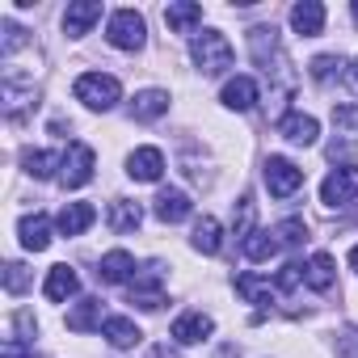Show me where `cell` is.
<instances>
[{
    "label": "cell",
    "instance_id": "obj_10",
    "mask_svg": "<svg viewBox=\"0 0 358 358\" xmlns=\"http://www.w3.org/2000/svg\"><path fill=\"white\" fill-rule=\"evenodd\" d=\"M249 51H253V59L262 64V72L270 76V59L282 68V51H278V30L274 26H253L249 30Z\"/></svg>",
    "mask_w": 358,
    "mask_h": 358
},
{
    "label": "cell",
    "instance_id": "obj_2",
    "mask_svg": "<svg viewBox=\"0 0 358 358\" xmlns=\"http://www.w3.org/2000/svg\"><path fill=\"white\" fill-rule=\"evenodd\" d=\"M72 93H76V101H85L89 110H114L118 97H122V85H118L114 76H106V72H85V76L72 85Z\"/></svg>",
    "mask_w": 358,
    "mask_h": 358
},
{
    "label": "cell",
    "instance_id": "obj_17",
    "mask_svg": "<svg viewBox=\"0 0 358 358\" xmlns=\"http://www.w3.org/2000/svg\"><path fill=\"white\" fill-rule=\"evenodd\" d=\"M253 101H257V80L253 76H232L228 85H224V106L228 110H253Z\"/></svg>",
    "mask_w": 358,
    "mask_h": 358
},
{
    "label": "cell",
    "instance_id": "obj_31",
    "mask_svg": "<svg viewBox=\"0 0 358 358\" xmlns=\"http://www.w3.org/2000/svg\"><path fill=\"white\" fill-rule=\"evenodd\" d=\"M341 68H345V59H341V55H316V59H312V80L329 85L333 76H341Z\"/></svg>",
    "mask_w": 358,
    "mask_h": 358
},
{
    "label": "cell",
    "instance_id": "obj_28",
    "mask_svg": "<svg viewBox=\"0 0 358 358\" xmlns=\"http://www.w3.org/2000/svg\"><path fill=\"white\" fill-rule=\"evenodd\" d=\"M236 291H241L249 303H257V308H270V303H274V287H270L266 278H257V274H241V278H236Z\"/></svg>",
    "mask_w": 358,
    "mask_h": 358
},
{
    "label": "cell",
    "instance_id": "obj_15",
    "mask_svg": "<svg viewBox=\"0 0 358 358\" xmlns=\"http://www.w3.org/2000/svg\"><path fill=\"white\" fill-rule=\"evenodd\" d=\"M199 22H203V5H194V0H173V5L164 9V26L173 34H190Z\"/></svg>",
    "mask_w": 358,
    "mask_h": 358
},
{
    "label": "cell",
    "instance_id": "obj_11",
    "mask_svg": "<svg viewBox=\"0 0 358 358\" xmlns=\"http://www.w3.org/2000/svg\"><path fill=\"white\" fill-rule=\"evenodd\" d=\"M127 173L135 177V182H160V173H164L160 148H135V152L127 156Z\"/></svg>",
    "mask_w": 358,
    "mask_h": 358
},
{
    "label": "cell",
    "instance_id": "obj_8",
    "mask_svg": "<svg viewBox=\"0 0 358 358\" xmlns=\"http://www.w3.org/2000/svg\"><path fill=\"white\" fill-rule=\"evenodd\" d=\"M152 211H156V220H160V224H182V220H190L194 203L186 199V190H177V186H164V190L156 194Z\"/></svg>",
    "mask_w": 358,
    "mask_h": 358
},
{
    "label": "cell",
    "instance_id": "obj_39",
    "mask_svg": "<svg viewBox=\"0 0 358 358\" xmlns=\"http://www.w3.org/2000/svg\"><path fill=\"white\" fill-rule=\"evenodd\" d=\"M341 354H358V329H345L341 333Z\"/></svg>",
    "mask_w": 358,
    "mask_h": 358
},
{
    "label": "cell",
    "instance_id": "obj_18",
    "mask_svg": "<svg viewBox=\"0 0 358 358\" xmlns=\"http://www.w3.org/2000/svg\"><path fill=\"white\" fill-rule=\"evenodd\" d=\"M278 135L282 139H291V143H316V135H320V127H316V118L312 114H287L282 122H278Z\"/></svg>",
    "mask_w": 358,
    "mask_h": 358
},
{
    "label": "cell",
    "instance_id": "obj_30",
    "mask_svg": "<svg viewBox=\"0 0 358 358\" xmlns=\"http://www.w3.org/2000/svg\"><path fill=\"white\" fill-rule=\"evenodd\" d=\"M241 249H245L249 262H270V257L278 253V241H274V232H253Z\"/></svg>",
    "mask_w": 358,
    "mask_h": 358
},
{
    "label": "cell",
    "instance_id": "obj_37",
    "mask_svg": "<svg viewBox=\"0 0 358 358\" xmlns=\"http://www.w3.org/2000/svg\"><path fill=\"white\" fill-rule=\"evenodd\" d=\"M333 122H341V127H358V106H333Z\"/></svg>",
    "mask_w": 358,
    "mask_h": 358
},
{
    "label": "cell",
    "instance_id": "obj_32",
    "mask_svg": "<svg viewBox=\"0 0 358 358\" xmlns=\"http://www.w3.org/2000/svg\"><path fill=\"white\" fill-rule=\"evenodd\" d=\"M274 236H278V245H287V249H295V245H303V236H308V228H303V220H282V224L274 228Z\"/></svg>",
    "mask_w": 358,
    "mask_h": 358
},
{
    "label": "cell",
    "instance_id": "obj_44",
    "mask_svg": "<svg viewBox=\"0 0 358 358\" xmlns=\"http://www.w3.org/2000/svg\"><path fill=\"white\" fill-rule=\"evenodd\" d=\"M350 13H354V22H358V0H354V9H350Z\"/></svg>",
    "mask_w": 358,
    "mask_h": 358
},
{
    "label": "cell",
    "instance_id": "obj_43",
    "mask_svg": "<svg viewBox=\"0 0 358 358\" xmlns=\"http://www.w3.org/2000/svg\"><path fill=\"white\" fill-rule=\"evenodd\" d=\"M350 80H354V85H358V59H354V72H350Z\"/></svg>",
    "mask_w": 358,
    "mask_h": 358
},
{
    "label": "cell",
    "instance_id": "obj_26",
    "mask_svg": "<svg viewBox=\"0 0 358 358\" xmlns=\"http://www.w3.org/2000/svg\"><path fill=\"white\" fill-rule=\"evenodd\" d=\"M97 324H101V299H93V295L80 299V303L68 312V329H72V333H93Z\"/></svg>",
    "mask_w": 358,
    "mask_h": 358
},
{
    "label": "cell",
    "instance_id": "obj_22",
    "mask_svg": "<svg viewBox=\"0 0 358 358\" xmlns=\"http://www.w3.org/2000/svg\"><path fill=\"white\" fill-rule=\"evenodd\" d=\"M93 220H97L93 203H68V207L59 211V220H55V224H59V232H64V236H80Z\"/></svg>",
    "mask_w": 358,
    "mask_h": 358
},
{
    "label": "cell",
    "instance_id": "obj_19",
    "mask_svg": "<svg viewBox=\"0 0 358 358\" xmlns=\"http://www.w3.org/2000/svg\"><path fill=\"white\" fill-rule=\"evenodd\" d=\"M17 236H22V245H26L30 253H43V249L51 245V220H47V215H26V220L17 224Z\"/></svg>",
    "mask_w": 358,
    "mask_h": 358
},
{
    "label": "cell",
    "instance_id": "obj_29",
    "mask_svg": "<svg viewBox=\"0 0 358 358\" xmlns=\"http://www.w3.org/2000/svg\"><path fill=\"white\" fill-rule=\"evenodd\" d=\"M22 164H26L30 177H38V182H43V177H51L55 169H64V156H55V152H26Z\"/></svg>",
    "mask_w": 358,
    "mask_h": 358
},
{
    "label": "cell",
    "instance_id": "obj_40",
    "mask_svg": "<svg viewBox=\"0 0 358 358\" xmlns=\"http://www.w3.org/2000/svg\"><path fill=\"white\" fill-rule=\"evenodd\" d=\"M148 358H177V350H169V345H152Z\"/></svg>",
    "mask_w": 358,
    "mask_h": 358
},
{
    "label": "cell",
    "instance_id": "obj_16",
    "mask_svg": "<svg viewBox=\"0 0 358 358\" xmlns=\"http://www.w3.org/2000/svg\"><path fill=\"white\" fill-rule=\"evenodd\" d=\"M97 278H101V282H131V278H135V257H131L127 249L106 253V257L97 262Z\"/></svg>",
    "mask_w": 358,
    "mask_h": 358
},
{
    "label": "cell",
    "instance_id": "obj_36",
    "mask_svg": "<svg viewBox=\"0 0 358 358\" xmlns=\"http://www.w3.org/2000/svg\"><path fill=\"white\" fill-rule=\"evenodd\" d=\"M299 274H303V266H299V262L282 266V274H278V287H282V291H295V287H299Z\"/></svg>",
    "mask_w": 358,
    "mask_h": 358
},
{
    "label": "cell",
    "instance_id": "obj_20",
    "mask_svg": "<svg viewBox=\"0 0 358 358\" xmlns=\"http://www.w3.org/2000/svg\"><path fill=\"white\" fill-rule=\"evenodd\" d=\"M169 110V93L164 89H143V93H135V101H131V118H139V122H152V118H160Z\"/></svg>",
    "mask_w": 358,
    "mask_h": 358
},
{
    "label": "cell",
    "instance_id": "obj_33",
    "mask_svg": "<svg viewBox=\"0 0 358 358\" xmlns=\"http://www.w3.org/2000/svg\"><path fill=\"white\" fill-rule=\"evenodd\" d=\"M26 287H30L26 266H22V262H9V266H5V291H9V295H22Z\"/></svg>",
    "mask_w": 358,
    "mask_h": 358
},
{
    "label": "cell",
    "instance_id": "obj_1",
    "mask_svg": "<svg viewBox=\"0 0 358 358\" xmlns=\"http://www.w3.org/2000/svg\"><path fill=\"white\" fill-rule=\"evenodd\" d=\"M190 51H194V64L203 68V76H224V72L232 68V59H236V55H232V43H228L220 30L199 34Z\"/></svg>",
    "mask_w": 358,
    "mask_h": 358
},
{
    "label": "cell",
    "instance_id": "obj_7",
    "mask_svg": "<svg viewBox=\"0 0 358 358\" xmlns=\"http://www.w3.org/2000/svg\"><path fill=\"white\" fill-rule=\"evenodd\" d=\"M354 199H358V169H354V164L333 169V173L324 177V186H320V203H324V207H345V203H354Z\"/></svg>",
    "mask_w": 358,
    "mask_h": 358
},
{
    "label": "cell",
    "instance_id": "obj_9",
    "mask_svg": "<svg viewBox=\"0 0 358 358\" xmlns=\"http://www.w3.org/2000/svg\"><path fill=\"white\" fill-rule=\"evenodd\" d=\"M97 22H101V0H76V5L64 9V34H68V38L89 34Z\"/></svg>",
    "mask_w": 358,
    "mask_h": 358
},
{
    "label": "cell",
    "instance_id": "obj_42",
    "mask_svg": "<svg viewBox=\"0 0 358 358\" xmlns=\"http://www.w3.org/2000/svg\"><path fill=\"white\" fill-rule=\"evenodd\" d=\"M350 266H354V270H358V245H354V249H350Z\"/></svg>",
    "mask_w": 358,
    "mask_h": 358
},
{
    "label": "cell",
    "instance_id": "obj_24",
    "mask_svg": "<svg viewBox=\"0 0 358 358\" xmlns=\"http://www.w3.org/2000/svg\"><path fill=\"white\" fill-rule=\"evenodd\" d=\"M30 101H34V80L22 85V76L9 72V76H5V110H9V118H22V110H26Z\"/></svg>",
    "mask_w": 358,
    "mask_h": 358
},
{
    "label": "cell",
    "instance_id": "obj_27",
    "mask_svg": "<svg viewBox=\"0 0 358 358\" xmlns=\"http://www.w3.org/2000/svg\"><path fill=\"white\" fill-rule=\"evenodd\" d=\"M190 241H194V249H199V253H207V257L224 249V232H220V224H215L211 215H203V220L194 224V236H190Z\"/></svg>",
    "mask_w": 358,
    "mask_h": 358
},
{
    "label": "cell",
    "instance_id": "obj_34",
    "mask_svg": "<svg viewBox=\"0 0 358 358\" xmlns=\"http://www.w3.org/2000/svg\"><path fill=\"white\" fill-rule=\"evenodd\" d=\"M22 47H26V30L13 26V22H5V55H13V51H22Z\"/></svg>",
    "mask_w": 358,
    "mask_h": 358
},
{
    "label": "cell",
    "instance_id": "obj_21",
    "mask_svg": "<svg viewBox=\"0 0 358 358\" xmlns=\"http://www.w3.org/2000/svg\"><path fill=\"white\" fill-rule=\"evenodd\" d=\"M139 224H143L139 203H131V199H114V203H110V232L127 236V232H135Z\"/></svg>",
    "mask_w": 358,
    "mask_h": 358
},
{
    "label": "cell",
    "instance_id": "obj_23",
    "mask_svg": "<svg viewBox=\"0 0 358 358\" xmlns=\"http://www.w3.org/2000/svg\"><path fill=\"white\" fill-rule=\"evenodd\" d=\"M101 333H106V341L114 345V350H131V345H139V324L135 320H127V316H110L106 324H101Z\"/></svg>",
    "mask_w": 358,
    "mask_h": 358
},
{
    "label": "cell",
    "instance_id": "obj_3",
    "mask_svg": "<svg viewBox=\"0 0 358 358\" xmlns=\"http://www.w3.org/2000/svg\"><path fill=\"white\" fill-rule=\"evenodd\" d=\"M143 34H148V26H143V17H139L135 9H118V13L110 17V26H106V38H110V47H118V51H139V47H143Z\"/></svg>",
    "mask_w": 358,
    "mask_h": 358
},
{
    "label": "cell",
    "instance_id": "obj_41",
    "mask_svg": "<svg viewBox=\"0 0 358 358\" xmlns=\"http://www.w3.org/2000/svg\"><path fill=\"white\" fill-rule=\"evenodd\" d=\"M215 358H241V350H236V345H224V350H220Z\"/></svg>",
    "mask_w": 358,
    "mask_h": 358
},
{
    "label": "cell",
    "instance_id": "obj_13",
    "mask_svg": "<svg viewBox=\"0 0 358 358\" xmlns=\"http://www.w3.org/2000/svg\"><path fill=\"white\" fill-rule=\"evenodd\" d=\"M76 291H80V278H76V270H72V266H51V270H47L43 295H47L51 303H64V299H72Z\"/></svg>",
    "mask_w": 358,
    "mask_h": 358
},
{
    "label": "cell",
    "instance_id": "obj_14",
    "mask_svg": "<svg viewBox=\"0 0 358 358\" xmlns=\"http://www.w3.org/2000/svg\"><path fill=\"white\" fill-rule=\"evenodd\" d=\"M291 26H295V34L316 38L324 30V5H320V0H299V5L291 9Z\"/></svg>",
    "mask_w": 358,
    "mask_h": 358
},
{
    "label": "cell",
    "instance_id": "obj_4",
    "mask_svg": "<svg viewBox=\"0 0 358 358\" xmlns=\"http://www.w3.org/2000/svg\"><path fill=\"white\" fill-rule=\"evenodd\" d=\"M93 169H97V152L89 143H68V156H64V173H59V182L68 190H80L93 182Z\"/></svg>",
    "mask_w": 358,
    "mask_h": 358
},
{
    "label": "cell",
    "instance_id": "obj_6",
    "mask_svg": "<svg viewBox=\"0 0 358 358\" xmlns=\"http://www.w3.org/2000/svg\"><path fill=\"white\" fill-rule=\"evenodd\" d=\"M299 186H303V169H295L287 156H270L266 160V190L274 199H291Z\"/></svg>",
    "mask_w": 358,
    "mask_h": 358
},
{
    "label": "cell",
    "instance_id": "obj_12",
    "mask_svg": "<svg viewBox=\"0 0 358 358\" xmlns=\"http://www.w3.org/2000/svg\"><path fill=\"white\" fill-rule=\"evenodd\" d=\"M211 329H215V320H211V316H203V312H182V316L173 320V341L194 345V341L211 337Z\"/></svg>",
    "mask_w": 358,
    "mask_h": 358
},
{
    "label": "cell",
    "instance_id": "obj_5",
    "mask_svg": "<svg viewBox=\"0 0 358 358\" xmlns=\"http://www.w3.org/2000/svg\"><path fill=\"white\" fill-rule=\"evenodd\" d=\"M131 303L143 308V312H156V308L164 303V270H160L156 262L143 266V270L131 278Z\"/></svg>",
    "mask_w": 358,
    "mask_h": 358
},
{
    "label": "cell",
    "instance_id": "obj_25",
    "mask_svg": "<svg viewBox=\"0 0 358 358\" xmlns=\"http://www.w3.org/2000/svg\"><path fill=\"white\" fill-rule=\"evenodd\" d=\"M303 278H308V287H312V291H329V287H333V278H337L333 257H329V253H312V257H308V266H303Z\"/></svg>",
    "mask_w": 358,
    "mask_h": 358
},
{
    "label": "cell",
    "instance_id": "obj_38",
    "mask_svg": "<svg viewBox=\"0 0 358 358\" xmlns=\"http://www.w3.org/2000/svg\"><path fill=\"white\" fill-rule=\"evenodd\" d=\"M0 358H34V350H26L17 337H9V341H5V350H0Z\"/></svg>",
    "mask_w": 358,
    "mask_h": 358
},
{
    "label": "cell",
    "instance_id": "obj_35",
    "mask_svg": "<svg viewBox=\"0 0 358 358\" xmlns=\"http://www.w3.org/2000/svg\"><path fill=\"white\" fill-rule=\"evenodd\" d=\"M354 156H358V148L350 139H333L329 143V160H354Z\"/></svg>",
    "mask_w": 358,
    "mask_h": 358
}]
</instances>
